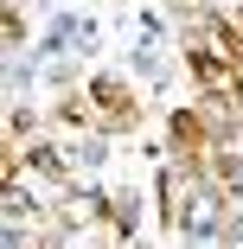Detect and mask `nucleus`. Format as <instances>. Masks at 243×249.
Here are the masks:
<instances>
[{"label": "nucleus", "mask_w": 243, "mask_h": 249, "mask_svg": "<svg viewBox=\"0 0 243 249\" xmlns=\"http://www.w3.org/2000/svg\"><path fill=\"white\" fill-rule=\"evenodd\" d=\"M230 249H243V224H230Z\"/></svg>", "instance_id": "1"}]
</instances>
